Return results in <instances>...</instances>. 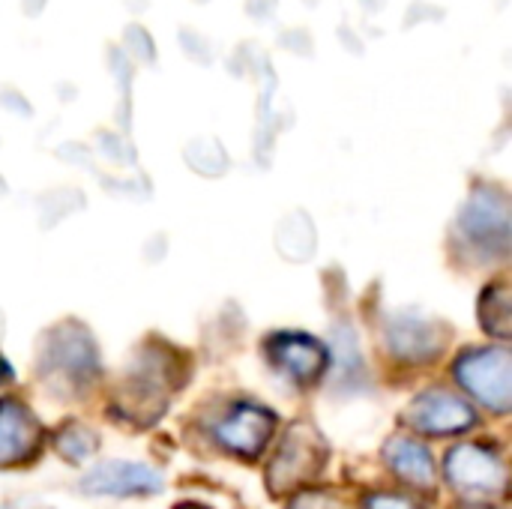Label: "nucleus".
Returning <instances> with one entry per match:
<instances>
[{
    "label": "nucleus",
    "mask_w": 512,
    "mask_h": 509,
    "mask_svg": "<svg viewBox=\"0 0 512 509\" xmlns=\"http://www.w3.org/2000/svg\"><path fill=\"white\" fill-rule=\"evenodd\" d=\"M459 384L486 408L507 414L512 402V357L507 348H477L456 363Z\"/></svg>",
    "instance_id": "1"
},
{
    "label": "nucleus",
    "mask_w": 512,
    "mask_h": 509,
    "mask_svg": "<svg viewBox=\"0 0 512 509\" xmlns=\"http://www.w3.org/2000/svg\"><path fill=\"white\" fill-rule=\"evenodd\" d=\"M327 459V447L321 441V435H315L312 426H291V432L285 435V441L279 444V453L273 456L270 465V492L282 495L291 489H300L306 483H312Z\"/></svg>",
    "instance_id": "2"
},
{
    "label": "nucleus",
    "mask_w": 512,
    "mask_h": 509,
    "mask_svg": "<svg viewBox=\"0 0 512 509\" xmlns=\"http://www.w3.org/2000/svg\"><path fill=\"white\" fill-rule=\"evenodd\" d=\"M459 231L468 246L501 255L510 249V201L498 189H477L459 216Z\"/></svg>",
    "instance_id": "3"
},
{
    "label": "nucleus",
    "mask_w": 512,
    "mask_h": 509,
    "mask_svg": "<svg viewBox=\"0 0 512 509\" xmlns=\"http://www.w3.org/2000/svg\"><path fill=\"white\" fill-rule=\"evenodd\" d=\"M444 474L453 489L477 498H489L507 489V465L498 453H492L483 444H462L456 447L447 462Z\"/></svg>",
    "instance_id": "4"
},
{
    "label": "nucleus",
    "mask_w": 512,
    "mask_h": 509,
    "mask_svg": "<svg viewBox=\"0 0 512 509\" xmlns=\"http://www.w3.org/2000/svg\"><path fill=\"white\" fill-rule=\"evenodd\" d=\"M42 372H54L72 384H87L99 372L96 348L78 324H60L42 345Z\"/></svg>",
    "instance_id": "5"
},
{
    "label": "nucleus",
    "mask_w": 512,
    "mask_h": 509,
    "mask_svg": "<svg viewBox=\"0 0 512 509\" xmlns=\"http://www.w3.org/2000/svg\"><path fill=\"white\" fill-rule=\"evenodd\" d=\"M384 339L393 357L405 363H429L444 351V327L420 312H396L387 318Z\"/></svg>",
    "instance_id": "6"
},
{
    "label": "nucleus",
    "mask_w": 512,
    "mask_h": 509,
    "mask_svg": "<svg viewBox=\"0 0 512 509\" xmlns=\"http://www.w3.org/2000/svg\"><path fill=\"white\" fill-rule=\"evenodd\" d=\"M408 423L420 435L447 438V435H459V432L471 429L477 423V414L471 411V405L465 399H459L447 390H429L411 402Z\"/></svg>",
    "instance_id": "7"
},
{
    "label": "nucleus",
    "mask_w": 512,
    "mask_h": 509,
    "mask_svg": "<svg viewBox=\"0 0 512 509\" xmlns=\"http://www.w3.org/2000/svg\"><path fill=\"white\" fill-rule=\"evenodd\" d=\"M273 429H276L273 414H267L264 408H255V405H237L216 423L213 435H216L219 447H225L228 453L252 459L267 447Z\"/></svg>",
    "instance_id": "8"
},
{
    "label": "nucleus",
    "mask_w": 512,
    "mask_h": 509,
    "mask_svg": "<svg viewBox=\"0 0 512 509\" xmlns=\"http://www.w3.org/2000/svg\"><path fill=\"white\" fill-rule=\"evenodd\" d=\"M81 492L87 495H111V498H129V495H156L162 492V477L138 462H102L93 471L84 474Z\"/></svg>",
    "instance_id": "9"
},
{
    "label": "nucleus",
    "mask_w": 512,
    "mask_h": 509,
    "mask_svg": "<svg viewBox=\"0 0 512 509\" xmlns=\"http://www.w3.org/2000/svg\"><path fill=\"white\" fill-rule=\"evenodd\" d=\"M267 354H270L273 366L282 369L297 384L318 381L321 372H324V366H327L324 345L315 342L312 336H303V333H279V336H270Z\"/></svg>",
    "instance_id": "10"
},
{
    "label": "nucleus",
    "mask_w": 512,
    "mask_h": 509,
    "mask_svg": "<svg viewBox=\"0 0 512 509\" xmlns=\"http://www.w3.org/2000/svg\"><path fill=\"white\" fill-rule=\"evenodd\" d=\"M39 447V423L18 402H0V468L30 459Z\"/></svg>",
    "instance_id": "11"
},
{
    "label": "nucleus",
    "mask_w": 512,
    "mask_h": 509,
    "mask_svg": "<svg viewBox=\"0 0 512 509\" xmlns=\"http://www.w3.org/2000/svg\"><path fill=\"white\" fill-rule=\"evenodd\" d=\"M384 459H387L390 471L396 477H402L405 483L420 486V489L435 486V477H438L435 459L417 438H393V441H387Z\"/></svg>",
    "instance_id": "12"
},
{
    "label": "nucleus",
    "mask_w": 512,
    "mask_h": 509,
    "mask_svg": "<svg viewBox=\"0 0 512 509\" xmlns=\"http://www.w3.org/2000/svg\"><path fill=\"white\" fill-rule=\"evenodd\" d=\"M315 240L318 234L303 213L288 216V222H282L276 231V252L288 261H306L315 252Z\"/></svg>",
    "instance_id": "13"
},
{
    "label": "nucleus",
    "mask_w": 512,
    "mask_h": 509,
    "mask_svg": "<svg viewBox=\"0 0 512 509\" xmlns=\"http://www.w3.org/2000/svg\"><path fill=\"white\" fill-rule=\"evenodd\" d=\"M480 321L486 327V333L498 336V339H510L512 330V306L510 291L504 285L486 288L483 300H480Z\"/></svg>",
    "instance_id": "14"
},
{
    "label": "nucleus",
    "mask_w": 512,
    "mask_h": 509,
    "mask_svg": "<svg viewBox=\"0 0 512 509\" xmlns=\"http://www.w3.org/2000/svg\"><path fill=\"white\" fill-rule=\"evenodd\" d=\"M57 450H60V456L66 459V462H72V465H78V462H87L93 453H96V435L90 432V429H84V426H66L60 435H57Z\"/></svg>",
    "instance_id": "15"
},
{
    "label": "nucleus",
    "mask_w": 512,
    "mask_h": 509,
    "mask_svg": "<svg viewBox=\"0 0 512 509\" xmlns=\"http://www.w3.org/2000/svg\"><path fill=\"white\" fill-rule=\"evenodd\" d=\"M366 509H420L414 501L402 498V495H387V492H378V495H369L366 498Z\"/></svg>",
    "instance_id": "16"
},
{
    "label": "nucleus",
    "mask_w": 512,
    "mask_h": 509,
    "mask_svg": "<svg viewBox=\"0 0 512 509\" xmlns=\"http://www.w3.org/2000/svg\"><path fill=\"white\" fill-rule=\"evenodd\" d=\"M480 509H489V507H480Z\"/></svg>",
    "instance_id": "17"
}]
</instances>
